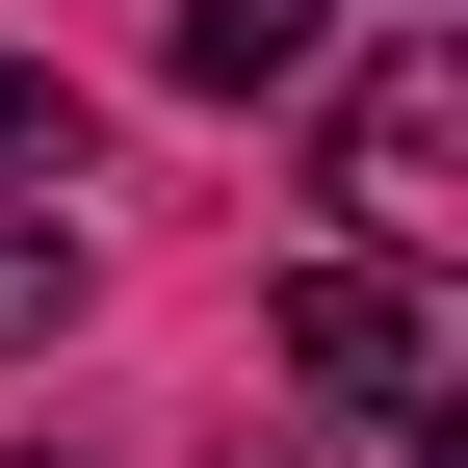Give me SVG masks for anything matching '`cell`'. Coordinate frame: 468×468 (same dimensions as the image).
<instances>
[{
	"label": "cell",
	"mask_w": 468,
	"mask_h": 468,
	"mask_svg": "<svg viewBox=\"0 0 468 468\" xmlns=\"http://www.w3.org/2000/svg\"><path fill=\"white\" fill-rule=\"evenodd\" d=\"M0 156H52V183H79V79H27V52H0Z\"/></svg>",
	"instance_id": "8992f818"
},
{
	"label": "cell",
	"mask_w": 468,
	"mask_h": 468,
	"mask_svg": "<svg viewBox=\"0 0 468 468\" xmlns=\"http://www.w3.org/2000/svg\"><path fill=\"white\" fill-rule=\"evenodd\" d=\"M79 286H104V261H79V208L0 156V365H52V338H79Z\"/></svg>",
	"instance_id": "3957f363"
},
{
	"label": "cell",
	"mask_w": 468,
	"mask_h": 468,
	"mask_svg": "<svg viewBox=\"0 0 468 468\" xmlns=\"http://www.w3.org/2000/svg\"><path fill=\"white\" fill-rule=\"evenodd\" d=\"M313 27H338V0H183V79L261 104V79H313Z\"/></svg>",
	"instance_id": "277c9868"
},
{
	"label": "cell",
	"mask_w": 468,
	"mask_h": 468,
	"mask_svg": "<svg viewBox=\"0 0 468 468\" xmlns=\"http://www.w3.org/2000/svg\"><path fill=\"white\" fill-rule=\"evenodd\" d=\"M234 468H390V417H313V390H261V417H234Z\"/></svg>",
	"instance_id": "5b68a950"
},
{
	"label": "cell",
	"mask_w": 468,
	"mask_h": 468,
	"mask_svg": "<svg viewBox=\"0 0 468 468\" xmlns=\"http://www.w3.org/2000/svg\"><path fill=\"white\" fill-rule=\"evenodd\" d=\"M286 390L417 442V417H442V313H417V261H313V286H286Z\"/></svg>",
	"instance_id": "7a4b0ae2"
},
{
	"label": "cell",
	"mask_w": 468,
	"mask_h": 468,
	"mask_svg": "<svg viewBox=\"0 0 468 468\" xmlns=\"http://www.w3.org/2000/svg\"><path fill=\"white\" fill-rule=\"evenodd\" d=\"M338 234H365V261L468 234V52H442V27H390L365 79H338Z\"/></svg>",
	"instance_id": "6da1fadb"
}]
</instances>
